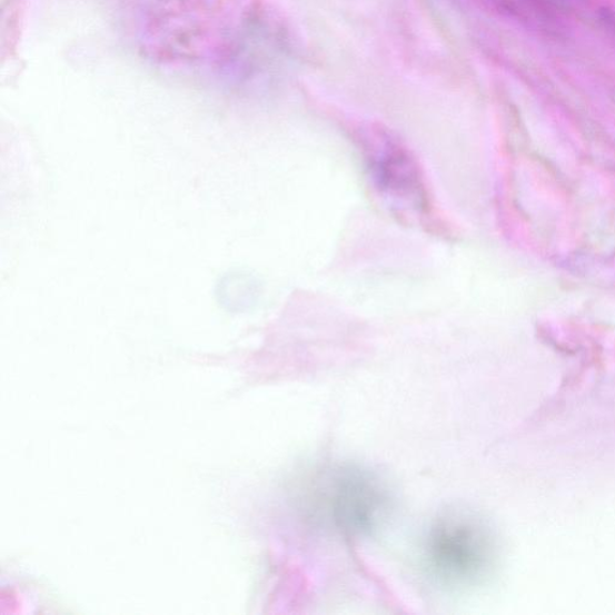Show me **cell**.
I'll return each mask as SVG.
<instances>
[{"label":"cell","mask_w":615,"mask_h":615,"mask_svg":"<svg viewBox=\"0 0 615 615\" xmlns=\"http://www.w3.org/2000/svg\"><path fill=\"white\" fill-rule=\"evenodd\" d=\"M381 478L354 463H334L309 474L298 488V508L314 528L344 538L378 530L389 509Z\"/></svg>","instance_id":"cell-1"},{"label":"cell","mask_w":615,"mask_h":615,"mask_svg":"<svg viewBox=\"0 0 615 615\" xmlns=\"http://www.w3.org/2000/svg\"><path fill=\"white\" fill-rule=\"evenodd\" d=\"M489 535L475 516L448 509L430 525L423 564L428 578L447 591H458L484 577L492 561Z\"/></svg>","instance_id":"cell-2"},{"label":"cell","mask_w":615,"mask_h":615,"mask_svg":"<svg viewBox=\"0 0 615 615\" xmlns=\"http://www.w3.org/2000/svg\"><path fill=\"white\" fill-rule=\"evenodd\" d=\"M373 183L399 216L426 219L432 205L425 177L414 156L398 141L380 135L366 147Z\"/></svg>","instance_id":"cell-3"}]
</instances>
